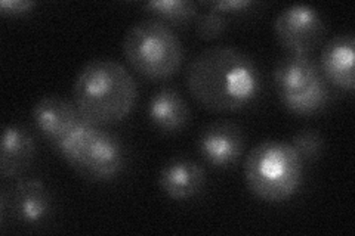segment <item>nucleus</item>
<instances>
[{
    "mask_svg": "<svg viewBox=\"0 0 355 236\" xmlns=\"http://www.w3.org/2000/svg\"><path fill=\"white\" fill-rule=\"evenodd\" d=\"M188 92L218 112L249 107L261 93L262 77L248 53L232 46H214L196 55L185 70Z\"/></svg>",
    "mask_w": 355,
    "mask_h": 236,
    "instance_id": "obj_1",
    "label": "nucleus"
},
{
    "mask_svg": "<svg viewBox=\"0 0 355 236\" xmlns=\"http://www.w3.org/2000/svg\"><path fill=\"white\" fill-rule=\"evenodd\" d=\"M74 105L95 126L114 125L126 118L137 104L138 89L132 74L116 60L89 61L73 84Z\"/></svg>",
    "mask_w": 355,
    "mask_h": 236,
    "instance_id": "obj_2",
    "label": "nucleus"
},
{
    "mask_svg": "<svg viewBox=\"0 0 355 236\" xmlns=\"http://www.w3.org/2000/svg\"><path fill=\"white\" fill-rule=\"evenodd\" d=\"M304 164L291 143L263 140L248 154L244 179L258 198L282 202L297 192L304 179Z\"/></svg>",
    "mask_w": 355,
    "mask_h": 236,
    "instance_id": "obj_3",
    "label": "nucleus"
},
{
    "mask_svg": "<svg viewBox=\"0 0 355 236\" xmlns=\"http://www.w3.org/2000/svg\"><path fill=\"white\" fill-rule=\"evenodd\" d=\"M53 146L77 173L95 182L111 181L126 164L123 142L85 118Z\"/></svg>",
    "mask_w": 355,
    "mask_h": 236,
    "instance_id": "obj_4",
    "label": "nucleus"
},
{
    "mask_svg": "<svg viewBox=\"0 0 355 236\" xmlns=\"http://www.w3.org/2000/svg\"><path fill=\"white\" fill-rule=\"evenodd\" d=\"M123 53L132 69L150 80H164L175 75L184 60L180 37L157 18L138 21L128 30Z\"/></svg>",
    "mask_w": 355,
    "mask_h": 236,
    "instance_id": "obj_5",
    "label": "nucleus"
},
{
    "mask_svg": "<svg viewBox=\"0 0 355 236\" xmlns=\"http://www.w3.org/2000/svg\"><path fill=\"white\" fill-rule=\"evenodd\" d=\"M274 83L284 108L296 116L317 114L329 104L327 80L309 55H286L275 65Z\"/></svg>",
    "mask_w": 355,
    "mask_h": 236,
    "instance_id": "obj_6",
    "label": "nucleus"
},
{
    "mask_svg": "<svg viewBox=\"0 0 355 236\" xmlns=\"http://www.w3.org/2000/svg\"><path fill=\"white\" fill-rule=\"evenodd\" d=\"M275 36L292 55H309L318 48L326 33L320 12L308 5H292L283 9L274 22Z\"/></svg>",
    "mask_w": 355,
    "mask_h": 236,
    "instance_id": "obj_7",
    "label": "nucleus"
},
{
    "mask_svg": "<svg viewBox=\"0 0 355 236\" xmlns=\"http://www.w3.org/2000/svg\"><path fill=\"white\" fill-rule=\"evenodd\" d=\"M197 149L212 167L228 168L239 161L244 151L243 130L232 121H215L200 133Z\"/></svg>",
    "mask_w": 355,
    "mask_h": 236,
    "instance_id": "obj_8",
    "label": "nucleus"
},
{
    "mask_svg": "<svg viewBox=\"0 0 355 236\" xmlns=\"http://www.w3.org/2000/svg\"><path fill=\"white\" fill-rule=\"evenodd\" d=\"M159 185L163 192L172 199H191L205 189L206 172L197 161L178 156L162 167Z\"/></svg>",
    "mask_w": 355,
    "mask_h": 236,
    "instance_id": "obj_9",
    "label": "nucleus"
},
{
    "mask_svg": "<svg viewBox=\"0 0 355 236\" xmlns=\"http://www.w3.org/2000/svg\"><path fill=\"white\" fill-rule=\"evenodd\" d=\"M355 37L352 33H343L333 37L321 52L320 70L326 80L343 91H354L355 74Z\"/></svg>",
    "mask_w": 355,
    "mask_h": 236,
    "instance_id": "obj_10",
    "label": "nucleus"
},
{
    "mask_svg": "<svg viewBox=\"0 0 355 236\" xmlns=\"http://www.w3.org/2000/svg\"><path fill=\"white\" fill-rule=\"evenodd\" d=\"M31 116L40 133L52 143L65 136L83 118L74 104L60 96L39 99L33 107Z\"/></svg>",
    "mask_w": 355,
    "mask_h": 236,
    "instance_id": "obj_11",
    "label": "nucleus"
},
{
    "mask_svg": "<svg viewBox=\"0 0 355 236\" xmlns=\"http://www.w3.org/2000/svg\"><path fill=\"white\" fill-rule=\"evenodd\" d=\"M9 199L15 217L27 224L43 221L52 211L49 189L39 179H21L10 190Z\"/></svg>",
    "mask_w": 355,
    "mask_h": 236,
    "instance_id": "obj_12",
    "label": "nucleus"
},
{
    "mask_svg": "<svg viewBox=\"0 0 355 236\" xmlns=\"http://www.w3.org/2000/svg\"><path fill=\"white\" fill-rule=\"evenodd\" d=\"M36 155V142L28 129L19 125L5 126L0 145V173L14 179L24 173Z\"/></svg>",
    "mask_w": 355,
    "mask_h": 236,
    "instance_id": "obj_13",
    "label": "nucleus"
},
{
    "mask_svg": "<svg viewBox=\"0 0 355 236\" xmlns=\"http://www.w3.org/2000/svg\"><path fill=\"white\" fill-rule=\"evenodd\" d=\"M148 118L164 133L181 131L191 120L187 100L173 87H163L155 92L148 102Z\"/></svg>",
    "mask_w": 355,
    "mask_h": 236,
    "instance_id": "obj_14",
    "label": "nucleus"
},
{
    "mask_svg": "<svg viewBox=\"0 0 355 236\" xmlns=\"http://www.w3.org/2000/svg\"><path fill=\"white\" fill-rule=\"evenodd\" d=\"M144 8L166 21L175 22L176 26L184 24L197 15V5L185 0H151Z\"/></svg>",
    "mask_w": 355,
    "mask_h": 236,
    "instance_id": "obj_15",
    "label": "nucleus"
},
{
    "mask_svg": "<svg viewBox=\"0 0 355 236\" xmlns=\"http://www.w3.org/2000/svg\"><path fill=\"white\" fill-rule=\"evenodd\" d=\"M296 152L301 155L304 163L314 161L323 154L324 149V139L321 134L314 129H305L296 133L292 138V143Z\"/></svg>",
    "mask_w": 355,
    "mask_h": 236,
    "instance_id": "obj_16",
    "label": "nucleus"
},
{
    "mask_svg": "<svg viewBox=\"0 0 355 236\" xmlns=\"http://www.w3.org/2000/svg\"><path fill=\"white\" fill-rule=\"evenodd\" d=\"M227 28V18L222 12L210 9L207 12L198 15L196 19L197 35L205 40L219 37Z\"/></svg>",
    "mask_w": 355,
    "mask_h": 236,
    "instance_id": "obj_17",
    "label": "nucleus"
},
{
    "mask_svg": "<svg viewBox=\"0 0 355 236\" xmlns=\"http://www.w3.org/2000/svg\"><path fill=\"white\" fill-rule=\"evenodd\" d=\"M35 2H30V0H2L0 2V10H2L3 15H24L27 14L31 8H35Z\"/></svg>",
    "mask_w": 355,
    "mask_h": 236,
    "instance_id": "obj_18",
    "label": "nucleus"
},
{
    "mask_svg": "<svg viewBox=\"0 0 355 236\" xmlns=\"http://www.w3.org/2000/svg\"><path fill=\"white\" fill-rule=\"evenodd\" d=\"M207 5L218 12H232V10H241L252 6L249 0H219V2H207Z\"/></svg>",
    "mask_w": 355,
    "mask_h": 236,
    "instance_id": "obj_19",
    "label": "nucleus"
}]
</instances>
